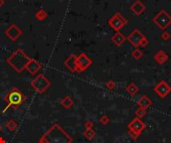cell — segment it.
Instances as JSON below:
<instances>
[{
  "mask_svg": "<svg viewBox=\"0 0 171 143\" xmlns=\"http://www.w3.org/2000/svg\"><path fill=\"white\" fill-rule=\"evenodd\" d=\"M126 89V91L128 93L129 95H131V97H134V95L138 93L139 87L135 83H129L128 85L126 86V89Z\"/></svg>",
  "mask_w": 171,
  "mask_h": 143,
  "instance_id": "17",
  "label": "cell"
},
{
  "mask_svg": "<svg viewBox=\"0 0 171 143\" xmlns=\"http://www.w3.org/2000/svg\"><path fill=\"white\" fill-rule=\"evenodd\" d=\"M152 101L149 99L147 95H142L140 99L137 101V104L139 107H144V108H148L149 106L152 105Z\"/></svg>",
  "mask_w": 171,
  "mask_h": 143,
  "instance_id": "15",
  "label": "cell"
},
{
  "mask_svg": "<svg viewBox=\"0 0 171 143\" xmlns=\"http://www.w3.org/2000/svg\"><path fill=\"white\" fill-rule=\"evenodd\" d=\"M161 39H162L163 41H168L169 39H170V37H171V35H170V33L169 32H167V31H164V32L161 34Z\"/></svg>",
  "mask_w": 171,
  "mask_h": 143,
  "instance_id": "25",
  "label": "cell"
},
{
  "mask_svg": "<svg viewBox=\"0 0 171 143\" xmlns=\"http://www.w3.org/2000/svg\"><path fill=\"white\" fill-rule=\"evenodd\" d=\"M91 64H92L91 60L85 54H81L77 58V67H78V71H80V72L86 70Z\"/></svg>",
  "mask_w": 171,
  "mask_h": 143,
  "instance_id": "10",
  "label": "cell"
},
{
  "mask_svg": "<svg viewBox=\"0 0 171 143\" xmlns=\"http://www.w3.org/2000/svg\"><path fill=\"white\" fill-rule=\"evenodd\" d=\"M127 127H128L129 136H130L133 140H137V139L141 136L143 131L145 130L146 125H145V123L141 120V118L135 117V118H133L132 120L128 123Z\"/></svg>",
  "mask_w": 171,
  "mask_h": 143,
  "instance_id": "4",
  "label": "cell"
},
{
  "mask_svg": "<svg viewBox=\"0 0 171 143\" xmlns=\"http://www.w3.org/2000/svg\"><path fill=\"white\" fill-rule=\"evenodd\" d=\"M147 109L148 108H144V107H138V108L135 110V115L138 118H142L143 116H145L147 113Z\"/></svg>",
  "mask_w": 171,
  "mask_h": 143,
  "instance_id": "22",
  "label": "cell"
},
{
  "mask_svg": "<svg viewBox=\"0 0 171 143\" xmlns=\"http://www.w3.org/2000/svg\"><path fill=\"white\" fill-rule=\"evenodd\" d=\"M96 132L94 131L93 128H90V129H85L83 131V136L85 137L87 140H92V139L95 137Z\"/></svg>",
  "mask_w": 171,
  "mask_h": 143,
  "instance_id": "20",
  "label": "cell"
},
{
  "mask_svg": "<svg viewBox=\"0 0 171 143\" xmlns=\"http://www.w3.org/2000/svg\"><path fill=\"white\" fill-rule=\"evenodd\" d=\"M45 143H72V137L60 126L54 123L41 137Z\"/></svg>",
  "mask_w": 171,
  "mask_h": 143,
  "instance_id": "1",
  "label": "cell"
},
{
  "mask_svg": "<svg viewBox=\"0 0 171 143\" xmlns=\"http://www.w3.org/2000/svg\"><path fill=\"white\" fill-rule=\"evenodd\" d=\"M61 106H63L64 108H70L73 106V101L70 97H65L61 101H60Z\"/></svg>",
  "mask_w": 171,
  "mask_h": 143,
  "instance_id": "19",
  "label": "cell"
},
{
  "mask_svg": "<svg viewBox=\"0 0 171 143\" xmlns=\"http://www.w3.org/2000/svg\"><path fill=\"white\" fill-rule=\"evenodd\" d=\"M148 40H147V38L146 37H144V38L141 40V42H140V47H146L147 45H148Z\"/></svg>",
  "mask_w": 171,
  "mask_h": 143,
  "instance_id": "27",
  "label": "cell"
},
{
  "mask_svg": "<svg viewBox=\"0 0 171 143\" xmlns=\"http://www.w3.org/2000/svg\"><path fill=\"white\" fill-rule=\"evenodd\" d=\"M108 24L111 26V28H113L116 32H119L125 25L127 24V20L120 14V13H116L114 14L111 18L108 21Z\"/></svg>",
  "mask_w": 171,
  "mask_h": 143,
  "instance_id": "7",
  "label": "cell"
},
{
  "mask_svg": "<svg viewBox=\"0 0 171 143\" xmlns=\"http://www.w3.org/2000/svg\"><path fill=\"white\" fill-rule=\"evenodd\" d=\"M154 91L161 99L166 97L171 93V87L165 81H160L154 87Z\"/></svg>",
  "mask_w": 171,
  "mask_h": 143,
  "instance_id": "9",
  "label": "cell"
},
{
  "mask_svg": "<svg viewBox=\"0 0 171 143\" xmlns=\"http://www.w3.org/2000/svg\"><path fill=\"white\" fill-rule=\"evenodd\" d=\"M111 40H112V42H113L114 44L116 45V46H121V45H122L123 43L126 41V37H125L122 33L116 32L115 34L113 35V36H112Z\"/></svg>",
  "mask_w": 171,
  "mask_h": 143,
  "instance_id": "14",
  "label": "cell"
},
{
  "mask_svg": "<svg viewBox=\"0 0 171 143\" xmlns=\"http://www.w3.org/2000/svg\"><path fill=\"white\" fill-rule=\"evenodd\" d=\"M30 61H31L30 59H29L22 51L18 50L16 53H14V54L7 60V62H8L9 64L18 72V73H20L23 69L26 68L27 65H28V63L30 62Z\"/></svg>",
  "mask_w": 171,
  "mask_h": 143,
  "instance_id": "3",
  "label": "cell"
},
{
  "mask_svg": "<svg viewBox=\"0 0 171 143\" xmlns=\"http://www.w3.org/2000/svg\"><path fill=\"white\" fill-rule=\"evenodd\" d=\"M27 70L29 71V73L30 74H35L36 72H38L41 68V65L38 64L36 61H30L27 65Z\"/></svg>",
  "mask_w": 171,
  "mask_h": 143,
  "instance_id": "16",
  "label": "cell"
},
{
  "mask_svg": "<svg viewBox=\"0 0 171 143\" xmlns=\"http://www.w3.org/2000/svg\"><path fill=\"white\" fill-rule=\"evenodd\" d=\"M5 127H6L9 131H11V132H14L17 129V127H18V123H17V121L15 120V119H9V120L5 123Z\"/></svg>",
  "mask_w": 171,
  "mask_h": 143,
  "instance_id": "18",
  "label": "cell"
},
{
  "mask_svg": "<svg viewBox=\"0 0 171 143\" xmlns=\"http://www.w3.org/2000/svg\"><path fill=\"white\" fill-rule=\"evenodd\" d=\"M130 10L134 13L135 15L139 16L140 14H142L145 10V5L141 2L140 0H135L134 3L130 6Z\"/></svg>",
  "mask_w": 171,
  "mask_h": 143,
  "instance_id": "11",
  "label": "cell"
},
{
  "mask_svg": "<svg viewBox=\"0 0 171 143\" xmlns=\"http://www.w3.org/2000/svg\"><path fill=\"white\" fill-rule=\"evenodd\" d=\"M50 85L51 84H50V82L48 81V79L43 75L38 76V77L31 83V87L39 93H44V91L50 87Z\"/></svg>",
  "mask_w": 171,
  "mask_h": 143,
  "instance_id": "6",
  "label": "cell"
},
{
  "mask_svg": "<svg viewBox=\"0 0 171 143\" xmlns=\"http://www.w3.org/2000/svg\"><path fill=\"white\" fill-rule=\"evenodd\" d=\"M65 66L69 69L72 72H77L78 71V67H77V58H76L74 55H71L69 58L66 60L65 62Z\"/></svg>",
  "mask_w": 171,
  "mask_h": 143,
  "instance_id": "13",
  "label": "cell"
},
{
  "mask_svg": "<svg viewBox=\"0 0 171 143\" xmlns=\"http://www.w3.org/2000/svg\"><path fill=\"white\" fill-rule=\"evenodd\" d=\"M105 87L107 89H109V91H113V89L116 87V84L114 83L113 81H109V82H107V83H106Z\"/></svg>",
  "mask_w": 171,
  "mask_h": 143,
  "instance_id": "24",
  "label": "cell"
},
{
  "mask_svg": "<svg viewBox=\"0 0 171 143\" xmlns=\"http://www.w3.org/2000/svg\"><path fill=\"white\" fill-rule=\"evenodd\" d=\"M169 57L167 55V53L163 50H159L156 52V54L154 55V61L158 65H163L168 61Z\"/></svg>",
  "mask_w": 171,
  "mask_h": 143,
  "instance_id": "12",
  "label": "cell"
},
{
  "mask_svg": "<svg viewBox=\"0 0 171 143\" xmlns=\"http://www.w3.org/2000/svg\"><path fill=\"white\" fill-rule=\"evenodd\" d=\"M153 23L156 24L162 30H165L171 25V15L165 10H160L152 19Z\"/></svg>",
  "mask_w": 171,
  "mask_h": 143,
  "instance_id": "5",
  "label": "cell"
},
{
  "mask_svg": "<svg viewBox=\"0 0 171 143\" xmlns=\"http://www.w3.org/2000/svg\"><path fill=\"white\" fill-rule=\"evenodd\" d=\"M1 129H2V127H1V125H0V131H1Z\"/></svg>",
  "mask_w": 171,
  "mask_h": 143,
  "instance_id": "30",
  "label": "cell"
},
{
  "mask_svg": "<svg viewBox=\"0 0 171 143\" xmlns=\"http://www.w3.org/2000/svg\"><path fill=\"white\" fill-rule=\"evenodd\" d=\"M84 127L85 129H90V128H93V122L91 120H87L84 122Z\"/></svg>",
  "mask_w": 171,
  "mask_h": 143,
  "instance_id": "26",
  "label": "cell"
},
{
  "mask_svg": "<svg viewBox=\"0 0 171 143\" xmlns=\"http://www.w3.org/2000/svg\"><path fill=\"white\" fill-rule=\"evenodd\" d=\"M24 101H25V97L23 95V93L18 89L14 87L5 97V101H6L7 105L3 109V112H6L7 109L10 108V107H12L13 109H17L22 104Z\"/></svg>",
  "mask_w": 171,
  "mask_h": 143,
  "instance_id": "2",
  "label": "cell"
},
{
  "mask_svg": "<svg viewBox=\"0 0 171 143\" xmlns=\"http://www.w3.org/2000/svg\"><path fill=\"white\" fill-rule=\"evenodd\" d=\"M99 122L101 123L102 125H107L108 123L110 122V118L107 116V115H102V116H100V118H99Z\"/></svg>",
  "mask_w": 171,
  "mask_h": 143,
  "instance_id": "23",
  "label": "cell"
},
{
  "mask_svg": "<svg viewBox=\"0 0 171 143\" xmlns=\"http://www.w3.org/2000/svg\"><path fill=\"white\" fill-rule=\"evenodd\" d=\"M0 143H6V141L4 140L3 137H0Z\"/></svg>",
  "mask_w": 171,
  "mask_h": 143,
  "instance_id": "28",
  "label": "cell"
},
{
  "mask_svg": "<svg viewBox=\"0 0 171 143\" xmlns=\"http://www.w3.org/2000/svg\"><path fill=\"white\" fill-rule=\"evenodd\" d=\"M131 56H132V58H134L135 60H140L141 58H142V56H143V53H142V51L140 50L139 48H135L134 50L131 52Z\"/></svg>",
  "mask_w": 171,
  "mask_h": 143,
  "instance_id": "21",
  "label": "cell"
},
{
  "mask_svg": "<svg viewBox=\"0 0 171 143\" xmlns=\"http://www.w3.org/2000/svg\"><path fill=\"white\" fill-rule=\"evenodd\" d=\"M37 143H45V142H44V141L42 140V139L40 138V140H39V141H38V142H37Z\"/></svg>",
  "mask_w": 171,
  "mask_h": 143,
  "instance_id": "29",
  "label": "cell"
},
{
  "mask_svg": "<svg viewBox=\"0 0 171 143\" xmlns=\"http://www.w3.org/2000/svg\"><path fill=\"white\" fill-rule=\"evenodd\" d=\"M144 37L145 36L141 33V31L139 30V29L135 28V29H133V30L131 31L130 34L127 36L126 40L128 41V42L130 43V45H132L133 47L138 48V47L140 46L141 40H142Z\"/></svg>",
  "mask_w": 171,
  "mask_h": 143,
  "instance_id": "8",
  "label": "cell"
},
{
  "mask_svg": "<svg viewBox=\"0 0 171 143\" xmlns=\"http://www.w3.org/2000/svg\"><path fill=\"white\" fill-rule=\"evenodd\" d=\"M168 143H170V142H168Z\"/></svg>",
  "mask_w": 171,
  "mask_h": 143,
  "instance_id": "31",
  "label": "cell"
}]
</instances>
